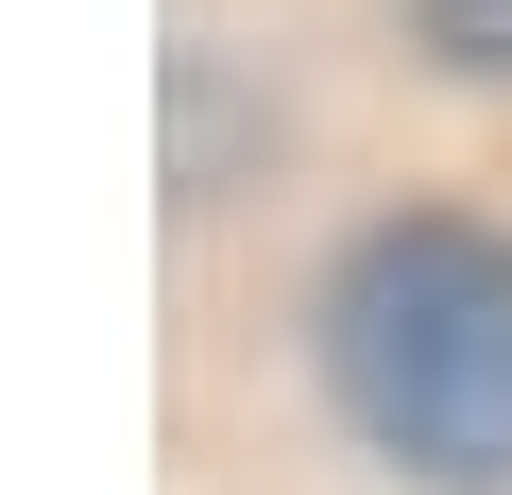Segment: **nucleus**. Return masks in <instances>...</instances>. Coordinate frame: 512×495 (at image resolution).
<instances>
[{
  "label": "nucleus",
  "mask_w": 512,
  "mask_h": 495,
  "mask_svg": "<svg viewBox=\"0 0 512 495\" xmlns=\"http://www.w3.org/2000/svg\"><path fill=\"white\" fill-rule=\"evenodd\" d=\"M325 393L427 495H512V239L461 205H393L325 274Z\"/></svg>",
  "instance_id": "obj_1"
},
{
  "label": "nucleus",
  "mask_w": 512,
  "mask_h": 495,
  "mask_svg": "<svg viewBox=\"0 0 512 495\" xmlns=\"http://www.w3.org/2000/svg\"><path fill=\"white\" fill-rule=\"evenodd\" d=\"M410 35H427L444 69H478V86H512V0H410Z\"/></svg>",
  "instance_id": "obj_2"
}]
</instances>
